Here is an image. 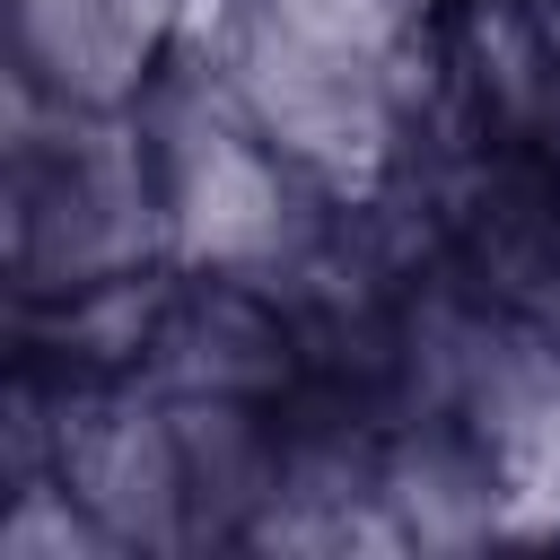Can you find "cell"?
Returning <instances> with one entry per match:
<instances>
[{
	"label": "cell",
	"mask_w": 560,
	"mask_h": 560,
	"mask_svg": "<svg viewBox=\"0 0 560 560\" xmlns=\"http://www.w3.org/2000/svg\"><path fill=\"white\" fill-rule=\"evenodd\" d=\"M52 455H61V481L105 516L114 542H175V516H184V499H192L175 420H158V411H140V402H114V411L61 420Z\"/></svg>",
	"instance_id": "obj_4"
},
{
	"label": "cell",
	"mask_w": 560,
	"mask_h": 560,
	"mask_svg": "<svg viewBox=\"0 0 560 560\" xmlns=\"http://www.w3.org/2000/svg\"><path fill=\"white\" fill-rule=\"evenodd\" d=\"M0 551L9 560H88V551H114V534H105V516L61 481V490H18V508H9V525H0Z\"/></svg>",
	"instance_id": "obj_5"
},
{
	"label": "cell",
	"mask_w": 560,
	"mask_h": 560,
	"mask_svg": "<svg viewBox=\"0 0 560 560\" xmlns=\"http://www.w3.org/2000/svg\"><path fill=\"white\" fill-rule=\"evenodd\" d=\"M184 26V0H18V61L88 114H114L158 44Z\"/></svg>",
	"instance_id": "obj_3"
},
{
	"label": "cell",
	"mask_w": 560,
	"mask_h": 560,
	"mask_svg": "<svg viewBox=\"0 0 560 560\" xmlns=\"http://www.w3.org/2000/svg\"><path fill=\"white\" fill-rule=\"evenodd\" d=\"M175 184H166V245L192 271H262L298 245V201L280 158L245 114L175 122Z\"/></svg>",
	"instance_id": "obj_2"
},
{
	"label": "cell",
	"mask_w": 560,
	"mask_h": 560,
	"mask_svg": "<svg viewBox=\"0 0 560 560\" xmlns=\"http://www.w3.org/2000/svg\"><path fill=\"white\" fill-rule=\"evenodd\" d=\"M472 52H481V79H499L516 105H534V88H542V35H534V18L516 0H481L472 9Z\"/></svg>",
	"instance_id": "obj_7"
},
{
	"label": "cell",
	"mask_w": 560,
	"mask_h": 560,
	"mask_svg": "<svg viewBox=\"0 0 560 560\" xmlns=\"http://www.w3.org/2000/svg\"><path fill=\"white\" fill-rule=\"evenodd\" d=\"M262 9L332 52H359V61H394L411 44V0H262Z\"/></svg>",
	"instance_id": "obj_6"
},
{
	"label": "cell",
	"mask_w": 560,
	"mask_h": 560,
	"mask_svg": "<svg viewBox=\"0 0 560 560\" xmlns=\"http://www.w3.org/2000/svg\"><path fill=\"white\" fill-rule=\"evenodd\" d=\"M236 79V105L245 122L289 158V166H315L324 184H368L394 149V88H385V61H359V52H332L298 26H280L262 9V26L236 44L228 61Z\"/></svg>",
	"instance_id": "obj_1"
}]
</instances>
